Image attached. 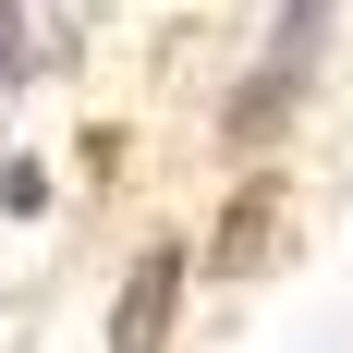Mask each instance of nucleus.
I'll return each instance as SVG.
<instances>
[{"instance_id":"nucleus-1","label":"nucleus","mask_w":353,"mask_h":353,"mask_svg":"<svg viewBox=\"0 0 353 353\" xmlns=\"http://www.w3.org/2000/svg\"><path fill=\"white\" fill-rule=\"evenodd\" d=\"M171 305H183V244H146L122 305H110V353H159L171 341Z\"/></svg>"},{"instance_id":"nucleus-2","label":"nucleus","mask_w":353,"mask_h":353,"mask_svg":"<svg viewBox=\"0 0 353 353\" xmlns=\"http://www.w3.org/2000/svg\"><path fill=\"white\" fill-rule=\"evenodd\" d=\"M268 232H281V195H268V183H256L244 208L219 219V268H256V256H268Z\"/></svg>"},{"instance_id":"nucleus-3","label":"nucleus","mask_w":353,"mask_h":353,"mask_svg":"<svg viewBox=\"0 0 353 353\" xmlns=\"http://www.w3.org/2000/svg\"><path fill=\"white\" fill-rule=\"evenodd\" d=\"M281 110H292V61L268 73V85H244V98H232V134L256 146V134H268V122H281Z\"/></svg>"},{"instance_id":"nucleus-4","label":"nucleus","mask_w":353,"mask_h":353,"mask_svg":"<svg viewBox=\"0 0 353 353\" xmlns=\"http://www.w3.org/2000/svg\"><path fill=\"white\" fill-rule=\"evenodd\" d=\"M37 61H49V49H37V37H25V0H0V85H25Z\"/></svg>"}]
</instances>
